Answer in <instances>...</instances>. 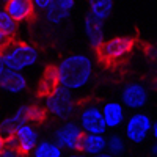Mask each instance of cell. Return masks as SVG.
I'll use <instances>...</instances> for the list:
<instances>
[{
	"label": "cell",
	"mask_w": 157,
	"mask_h": 157,
	"mask_svg": "<svg viewBox=\"0 0 157 157\" xmlns=\"http://www.w3.org/2000/svg\"><path fill=\"white\" fill-rule=\"evenodd\" d=\"M32 3H33L35 13L44 14L46 10H47V8H49V5H50V0H32Z\"/></svg>",
	"instance_id": "cell-23"
},
{
	"label": "cell",
	"mask_w": 157,
	"mask_h": 157,
	"mask_svg": "<svg viewBox=\"0 0 157 157\" xmlns=\"http://www.w3.org/2000/svg\"><path fill=\"white\" fill-rule=\"evenodd\" d=\"M149 154L154 155V157H157V140H154V143L149 146Z\"/></svg>",
	"instance_id": "cell-26"
},
{
	"label": "cell",
	"mask_w": 157,
	"mask_h": 157,
	"mask_svg": "<svg viewBox=\"0 0 157 157\" xmlns=\"http://www.w3.org/2000/svg\"><path fill=\"white\" fill-rule=\"evenodd\" d=\"M82 137H83L82 127L78 126L77 121H72L69 118L68 120H63V123L54 132V141L63 151H69V152L78 151Z\"/></svg>",
	"instance_id": "cell-6"
},
{
	"label": "cell",
	"mask_w": 157,
	"mask_h": 157,
	"mask_svg": "<svg viewBox=\"0 0 157 157\" xmlns=\"http://www.w3.org/2000/svg\"><path fill=\"white\" fill-rule=\"evenodd\" d=\"M104 121L107 124V129H120L126 120V107L121 101H107L101 107Z\"/></svg>",
	"instance_id": "cell-13"
},
{
	"label": "cell",
	"mask_w": 157,
	"mask_h": 157,
	"mask_svg": "<svg viewBox=\"0 0 157 157\" xmlns=\"http://www.w3.org/2000/svg\"><path fill=\"white\" fill-rule=\"evenodd\" d=\"M63 152L64 151L54 140H39L32 154L35 157H61Z\"/></svg>",
	"instance_id": "cell-18"
},
{
	"label": "cell",
	"mask_w": 157,
	"mask_h": 157,
	"mask_svg": "<svg viewBox=\"0 0 157 157\" xmlns=\"http://www.w3.org/2000/svg\"><path fill=\"white\" fill-rule=\"evenodd\" d=\"M134 49V39L130 36H113L104 39V43L96 49L98 57L105 64H120L127 58Z\"/></svg>",
	"instance_id": "cell-5"
},
{
	"label": "cell",
	"mask_w": 157,
	"mask_h": 157,
	"mask_svg": "<svg viewBox=\"0 0 157 157\" xmlns=\"http://www.w3.org/2000/svg\"><path fill=\"white\" fill-rule=\"evenodd\" d=\"M43 109L52 118L68 120V118H71L75 113V109H77L74 91L64 88L61 85H57L52 91L44 94Z\"/></svg>",
	"instance_id": "cell-3"
},
{
	"label": "cell",
	"mask_w": 157,
	"mask_h": 157,
	"mask_svg": "<svg viewBox=\"0 0 157 157\" xmlns=\"http://www.w3.org/2000/svg\"><path fill=\"white\" fill-rule=\"evenodd\" d=\"M29 88V78L21 71L5 69L2 77H0V91L6 94H22Z\"/></svg>",
	"instance_id": "cell-11"
},
{
	"label": "cell",
	"mask_w": 157,
	"mask_h": 157,
	"mask_svg": "<svg viewBox=\"0 0 157 157\" xmlns=\"http://www.w3.org/2000/svg\"><path fill=\"white\" fill-rule=\"evenodd\" d=\"M77 123L82 127L83 134H105L107 124L104 121L101 107L96 104H85L78 109Z\"/></svg>",
	"instance_id": "cell-8"
},
{
	"label": "cell",
	"mask_w": 157,
	"mask_h": 157,
	"mask_svg": "<svg viewBox=\"0 0 157 157\" xmlns=\"http://www.w3.org/2000/svg\"><path fill=\"white\" fill-rule=\"evenodd\" d=\"M8 138L14 143V146L17 148L21 155H30L39 141V132H38L35 123L27 121V123H22L21 126H17L14 129V132L11 134V137Z\"/></svg>",
	"instance_id": "cell-9"
},
{
	"label": "cell",
	"mask_w": 157,
	"mask_h": 157,
	"mask_svg": "<svg viewBox=\"0 0 157 157\" xmlns=\"http://www.w3.org/2000/svg\"><path fill=\"white\" fill-rule=\"evenodd\" d=\"M3 8L11 14L13 19H16L19 24L29 22L35 16V8L32 0H8Z\"/></svg>",
	"instance_id": "cell-16"
},
{
	"label": "cell",
	"mask_w": 157,
	"mask_h": 157,
	"mask_svg": "<svg viewBox=\"0 0 157 157\" xmlns=\"http://www.w3.org/2000/svg\"><path fill=\"white\" fill-rule=\"evenodd\" d=\"M75 8V0H50V5L46 10V21L52 25H60L68 21Z\"/></svg>",
	"instance_id": "cell-12"
},
{
	"label": "cell",
	"mask_w": 157,
	"mask_h": 157,
	"mask_svg": "<svg viewBox=\"0 0 157 157\" xmlns=\"http://www.w3.org/2000/svg\"><path fill=\"white\" fill-rule=\"evenodd\" d=\"M126 146H127V140L124 138V135L121 134H112L110 137H107V151L105 155H121L126 152Z\"/></svg>",
	"instance_id": "cell-19"
},
{
	"label": "cell",
	"mask_w": 157,
	"mask_h": 157,
	"mask_svg": "<svg viewBox=\"0 0 157 157\" xmlns=\"http://www.w3.org/2000/svg\"><path fill=\"white\" fill-rule=\"evenodd\" d=\"M5 145H6V137L0 132V152L3 151V148H5Z\"/></svg>",
	"instance_id": "cell-27"
},
{
	"label": "cell",
	"mask_w": 157,
	"mask_h": 157,
	"mask_svg": "<svg viewBox=\"0 0 157 157\" xmlns=\"http://www.w3.org/2000/svg\"><path fill=\"white\" fill-rule=\"evenodd\" d=\"M155 88H157V78H155Z\"/></svg>",
	"instance_id": "cell-30"
},
{
	"label": "cell",
	"mask_w": 157,
	"mask_h": 157,
	"mask_svg": "<svg viewBox=\"0 0 157 157\" xmlns=\"http://www.w3.org/2000/svg\"><path fill=\"white\" fill-rule=\"evenodd\" d=\"M57 85H58V80H57L55 68H50V69L46 71V74H44V77H43V82H41V93H43V94H47L49 91H52Z\"/></svg>",
	"instance_id": "cell-21"
},
{
	"label": "cell",
	"mask_w": 157,
	"mask_h": 157,
	"mask_svg": "<svg viewBox=\"0 0 157 157\" xmlns=\"http://www.w3.org/2000/svg\"><path fill=\"white\" fill-rule=\"evenodd\" d=\"M151 137L154 140H157V120L152 121V127H151Z\"/></svg>",
	"instance_id": "cell-25"
},
{
	"label": "cell",
	"mask_w": 157,
	"mask_h": 157,
	"mask_svg": "<svg viewBox=\"0 0 157 157\" xmlns=\"http://www.w3.org/2000/svg\"><path fill=\"white\" fill-rule=\"evenodd\" d=\"M113 6V0H88L90 14H93L101 21H105L112 16Z\"/></svg>",
	"instance_id": "cell-17"
},
{
	"label": "cell",
	"mask_w": 157,
	"mask_h": 157,
	"mask_svg": "<svg viewBox=\"0 0 157 157\" xmlns=\"http://www.w3.org/2000/svg\"><path fill=\"white\" fill-rule=\"evenodd\" d=\"M0 30L5 35H8L10 38H14L19 30V22L16 19H13L11 14L3 6H0Z\"/></svg>",
	"instance_id": "cell-20"
},
{
	"label": "cell",
	"mask_w": 157,
	"mask_h": 157,
	"mask_svg": "<svg viewBox=\"0 0 157 157\" xmlns=\"http://www.w3.org/2000/svg\"><path fill=\"white\" fill-rule=\"evenodd\" d=\"M152 118L141 112L135 110L132 115L126 116L123 123V135L130 145H143L151 135Z\"/></svg>",
	"instance_id": "cell-4"
},
{
	"label": "cell",
	"mask_w": 157,
	"mask_h": 157,
	"mask_svg": "<svg viewBox=\"0 0 157 157\" xmlns=\"http://www.w3.org/2000/svg\"><path fill=\"white\" fill-rule=\"evenodd\" d=\"M46 112L44 109H39L36 105H21L11 116L5 118V120L0 123V132H2L6 138L11 137V134L14 132V129L17 126H21L22 123H38L44 118Z\"/></svg>",
	"instance_id": "cell-7"
},
{
	"label": "cell",
	"mask_w": 157,
	"mask_h": 157,
	"mask_svg": "<svg viewBox=\"0 0 157 157\" xmlns=\"http://www.w3.org/2000/svg\"><path fill=\"white\" fill-rule=\"evenodd\" d=\"M2 58L6 69L25 72L32 69L39 61V50L36 46L22 41H10V44L2 50Z\"/></svg>",
	"instance_id": "cell-2"
},
{
	"label": "cell",
	"mask_w": 157,
	"mask_h": 157,
	"mask_svg": "<svg viewBox=\"0 0 157 157\" xmlns=\"http://www.w3.org/2000/svg\"><path fill=\"white\" fill-rule=\"evenodd\" d=\"M6 2H8V0H0V6H3Z\"/></svg>",
	"instance_id": "cell-29"
},
{
	"label": "cell",
	"mask_w": 157,
	"mask_h": 157,
	"mask_svg": "<svg viewBox=\"0 0 157 157\" xmlns=\"http://www.w3.org/2000/svg\"><path fill=\"white\" fill-rule=\"evenodd\" d=\"M94 63L86 54H71L64 57L55 68L58 85L71 91L83 90L93 77Z\"/></svg>",
	"instance_id": "cell-1"
},
{
	"label": "cell",
	"mask_w": 157,
	"mask_h": 157,
	"mask_svg": "<svg viewBox=\"0 0 157 157\" xmlns=\"http://www.w3.org/2000/svg\"><path fill=\"white\" fill-rule=\"evenodd\" d=\"M121 102L126 110H143L149 102V90L141 82H129L121 90Z\"/></svg>",
	"instance_id": "cell-10"
},
{
	"label": "cell",
	"mask_w": 157,
	"mask_h": 157,
	"mask_svg": "<svg viewBox=\"0 0 157 157\" xmlns=\"http://www.w3.org/2000/svg\"><path fill=\"white\" fill-rule=\"evenodd\" d=\"M17 155H21V152L14 146V143H13L10 138H6V145H5L3 151L0 152V157H17Z\"/></svg>",
	"instance_id": "cell-22"
},
{
	"label": "cell",
	"mask_w": 157,
	"mask_h": 157,
	"mask_svg": "<svg viewBox=\"0 0 157 157\" xmlns=\"http://www.w3.org/2000/svg\"><path fill=\"white\" fill-rule=\"evenodd\" d=\"M78 151L91 157H105L107 151L105 134H83Z\"/></svg>",
	"instance_id": "cell-14"
},
{
	"label": "cell",
	"mask_w": 157,
	"mask_h": 157,
	"mask_svg": "<svg viewBox=\"0 0 157 157\" xmlns=\"http://www.w3.org/2000/svg\"><path fill=\"white\" fill-rule=\"evenodd\" d=\"M10 41H11V38H10L8 35H5L2 30H0V52H2V50L10 44Z\"/></svg>",
	"instance_id": "cell-24"
},
{
	"label": "cell",
	"mask_w": 157,
	"mask_h": 157,
	"mask_svg": "<svg viewBox=\"0 0 157 157\" xmlns=\"http://www.w3.org/2000/svg\"><path fill=\"white\" fill-rule=\"evenodd\" d=\"M5 69L6 68H5V63H3V58H2V52H0V77H2V74H3Z\"/></svg>",
	"instance_id": "cell-28"
},
{
	"label": "cell",
	"mask_w": 157,
	"mask_h": 157,
	"mask_svg": "<svg viewBox=\"0 0 157 157\" xmlns=\"http://www.w3.org/2000/svg\"><path fill=\"white\" fill-rule=\"evenodd\" d=\"M83 30H85V36L88 39L90 46L93 49H98L104 39H105V32H104V21L94 17L93 14H86L85 22H83Z\"/></svg>",
	"instance_id": "cell-15"
}]
</instances>
